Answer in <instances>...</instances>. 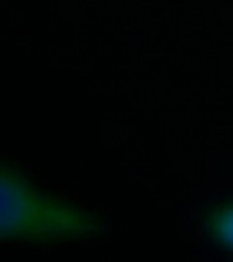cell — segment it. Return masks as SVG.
I'll return each mask as SVG.
<instances>
[{
  "instance_id": "obj_1",
  "label": "cell",
  "mask_w": 233,
  "mask_h": 262,
  "mask_svg": "<svg viewBox=\"0 0 233 262\" xmlns=\"http://www.w3.org/2000/svg\"><path fill=\"white\" fill-rule=\"evenodd\" d=\"M106 233L108 224L98 215L48 195L0 164V241H90Z\"/></svg>"
},
{
  "instance_id": "obj_2",
  "label": "cell",
  "mask_w": 233,
  "mask_h": 262,
  "mask_svg": "<svg viewBox=\"0 0 233 262\" xmlns=\"http://www.w3.org/2000/svg\"><path fill=\"white\" fill-rule=\"evenodd\" d=\"M211 233L221 244L228 246L233 250V206L221 209L211 219Z\"/></svg>"
}]
</instances>
